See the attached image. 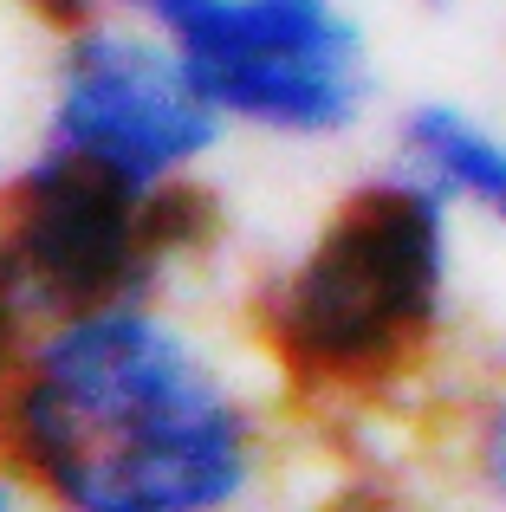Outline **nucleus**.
<instances>
[{"label": "nucleus", "instance_id": "7ed1b4c3", "mask_svg": "<svg viewBox=\"0 0 506 512\" xmlns=\"http://www.w3.org/2000/svg\"><path fill=\"white\" fill-rule=\"evenodd\" d=\"M215 234V201L189 175L137 182L85 150L46 143L0 188V260L59 318L143 305L169 260Z\"/></svg>", "mask_w": 506, "mask_h": 512}, {"label": "nucleus", "instance_id": "f257e3e1", "mask_svg": "<svg viewBox=\"0 0 506 512\" xmlns=\"http://www.w3.org/2000/svg\"><path fill=\"white\" fill-rule=\"evenodd\" d=\"M0 454L59 512H221L253 422L143 305L65 318L0 396Z\"/></svg>", "mask_w": 506, "mask_h": 512}, {"label": "nucleus", "instance_id": "0eeeda50", "mask_svg": "<svg viewBox=\"0 0 506 512\" xmlns=\"http://www.w3.org/2000/svg\"><path fill=\"white\" fill-rule=\"evenodd\" d=\"M20 305H26V292L13 286L7 260H0V396H7L13 376H20Z\"/></svg>", "mask_w": 506, "mask_h": 512}, {"label": "nucleus", "instance_id": "9b49d317", "mask_svg": "<svg viewBox=\"0 0 506 512\" xmlns=\"http://www.w3.org/2000/svg\"><path fill=\"white\" fill-rule=\"evenodd\" d=\"M0 512H20V506H13V500H7V493H0Z\"/></svg>", "mask_w": 506, "mask_h": 512}, {"label": "nucleus", "instance_id": "20e7f679", "mask_svg": "<svg viewBox=\"0 0 506 512\" xmlns=\"http://www.w3.org/2000/svg\"><path fill=\"white\" fill-rule=\"evenodd\" d=\"M189 65L221 117L331 137L370 98V46L344 0H124Z\"/></svg>", "mask_w": 506, "mask_h": 512}, {"label": "nucleus", "instance_id": "39448f33", "mask_svg": "<svg viewBox=\"0 0 506 512\" xmlns=\"http://www.w3.org/2000/svg\"><path fill=\"white\" fill-rule=\"evenodd\" d=\"M215 130L221 111L195 91L169 39L117 33L104 20L65 33L46 143L85 150L137 182H169V175H189V163H202Z\"/></svg>", "mask_w": 506, "mask_h": 512}, {"label": "nucleus", "instance_id": "f03ea898", "mask_svg": "<svg viewBox=\"0 0 506 512\" xmlns=\"http://www.w3.org/2000/svg\"><path fill=\"white\" fill-rule=\"evenodd\" d=\"M442 286V188L422 175H377L325 214L305 260L260 299V325L292 389L370 402L422 363L442 325Z\"/></svg>", "mask_w": 506, "mask_h": 512}, {"label": "nucleus", "instance_id": "9d476101", "mask_svg": "<svg viewBox=\"0 0 506 512\" xmlns=\"http://www.w3.org/2000/svg\"><path fill=\"white\" fill-rule=\"evenodd\" d=\"M422 7H429V13H442V7H448V0H422Z\"/></svg>", "mask_w": 506, "mask_h": 512}, {"label": "nucleus", "instance_id": "423d86ee", "mask_svg": "<svg viewBox=\"0 0 506 512\" xmlns=\"http://www.w3.org/2000/svg\"><path fill=\"white\" fill-rule=\"evenodd\" d=\"M403 143L416 156V175L429 188H442V201H468V208L506 221V143L481 117H468L461 104H416L403 117Z\"/></svg>", "mask_w": 506, "mask_h": 512}, {"label": "nucleus", "instance_id": "6e6552de", "mask_svg": "<svg viewBox=\"0 0 506 512\" xmlns=\"http://www.w3.org/2000/svg\"><path fill=\"white\" fill-rule=\"evenodd\" d=\"M481 474H487V487L506 500V402H494L487 422H481Z\"/></svg>", "mask_w": 506, "mask_h": 512}, {"label": "nucleus", "instance_id": "1a4fd4ad", "mask_svg": "<svg viewBox=\"0 0 506 512\" xmlns=\"http://www.w3.org/2000/svg\"><path fill=\"white\" fill-rule=\"evenodd\" d=\"M33 20H46L52 33H78V26L98 20V0H20Z\"/></svg>", "mask_w": 506, "mask_h": 512}]
</instances>
